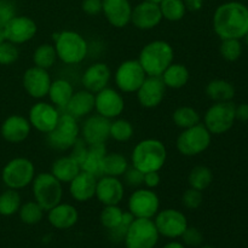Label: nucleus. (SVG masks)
Segmentation results:
<instances>
[{
    "instance_id": "obj_45",
    "label": "nucleus",
    "mask_w": 248,
    "mask_h": 248,
    "mask_svg": "<svg viewBox=\"0 0 248 248\" xmlns=\"http://www.w3.org/2000/svg\"><path fill=\"white\" fill-rule=\"evenodd\" d=\"M202 191L194 188L186 189L182 196V202L188 210H198L202 205Z\"/></svg>"
},
{
    "instance_id": "obj_6",
    "label": "nucleus",
    "mask_w": 248,
    "mask_h": 248,
    "mask_svg": "<svg viewBox=\"0 0 248 248\" xmlns=\"http://www.w3.org/2000/svg\"><path fill=\"white\" fill-rule=\"evenodd\" d=\"M78 119L68 113L61 114L60 120L52 131L47 133V143L56 150H68L79 140L80 126Z\"/></svg>"
},
{
    "instance_id": "obj_52",
    "label": "nucleus",
    "mask_w": 248,
    "mask_h": 248,
    "mask_svg": "<svg viewBox=\"0 0 248 248\" xmlns=\"http://www.w3.org/2000/svg\"><path fill=\"white\" fill-rule=\"evenodd\" d=\"M235 118L240 121H248V104L244 103L235 107Z\"/></svg>"
},
{
    "instance_id": "obj_34",
    "label": "nucleus",
    "mask_w": 248,
    "mask_h": 248,
    "mask_svg": "<svg viewBox=\"0 0 248 248\" xmlns=\"http://www.w3.org/2000/svg\"><path fill=\"white\" fill-rule=\"evenodd\" d=\"M172 120L177 127L186 130V128L193 127V126L200 124V114L198 110L188 106H183L177 108L172 114Z\"/></svg>"
},
{
    "instance_id": "obj_10",
    "label": "nucleus",
    "mask_w": 248,
    "mask_h": 248,
    "mask_svg": "<svg viewBox=\"0 0 248 248\" xmlns=\"http://www.w3.org/2000/svg\"><path fill=\"white\" fill-rule=\"evenodd\" d=\"M235 106L232 102H216L203 116V126L211 135H222L234 126Z\"/></svg>"
},
{
    "instance_id": "obj_3",
    "label": "nucleus",
    "mask_w": 248,
    "mask_h": 248,
    "mask_svg": "<svg viewBox=\"0 0 248 248\" xmlns=\"http://www.w3.org/2000/svg\"><path fill=\"white\" fill-rule=\"evenodd\" d=\"M173 47L167 41L154 40L140 50L138 62L147 77H161L166 68L173 63Z\"/></svg>"
},
{
    "instance_id": "obj_56",
    "label": "nucleus",
    "mask_w": 248,
    "mask_h": 248,
    "mask_svg": "<svg viewBox=\"0 0 248 248\" xmlns=\"http://www.w3.org/2000/svg\"><path fill=\"white\" fill-rule=\"evenodd\" d=\"M145 1H150V2H155V4H160L162 0H145Z\"/></svg>"
},
{
    "instance_id": "obj_41",
    "label": "nucleus",
    "mask_w": 248,
    "mask_h": 248,
    "mask_svg": "<svg viewBox=\"0 0 248 248\" xmlns=\"http://www.w3.org/2000/svg\"><path fill=\"white\" fill-rule=\"evenodd\" d=\"M123 216L124 211L119 207V205L104 206L101 212V216H99V220H101V224L106 229L111 230L120 224Z\"/></svg>"
},
{
    "instance_id": "obj_28",
    "label": "nucleus",
    "mask_w": 248,
    "mask_h": 248,
    "mask_svg": "<svg viewBox=\"0 0 248 248\" xmlns=\"http://www.w3.org/2000/svg\"><path fill=\"white\" fill-rule=\"evenodd\" d=\"M81 172L80 164L72 156H62L55 160L51 166V173L61 182L69 183Z\"/></svg>"
},
{
    "instance_id": "obj_8",
    "label": "nucleus",
    "mask_w": 248,
    "mask_h": 248,
    "mask_svg": "<svg viewBox=\"0 0 248 248\" xmlns=\"http://www.w3.org/2000/svg\"><path fill=\"white\" fill-rule=\"evenodd\" d=\"M160 234L153 219L135 218L124 239L126 248H154Z\"/></svg>"
},
{
    "instance_id": "obj_44",
    "label": "nucleus",
    "mask_w": 248,
    "mask_h": 248,
    "mask_svg": "<svg viewBox=\"0 0 248 248\" xmlns=\"http://www.w3.org/2000/svg\"><path fill=\"white\" fill-rule=\"evenodd\" d=\"M135 217L131 215L130 212H124L123 219H121L120 224L118 227H115L114 229L109 230V237H110L111 241L114 242H121L124 241L126 236V232H127L128 228H130L131 223L133 222Z\"/></svg>"
},
{
    "instance_id": "obj_31",
    "label": "nucleus",
    "mask_w": 248,
    "mask_h": 248,
    "mask_svg": "<svg viewBox=\"0 0 248 248\" xmlns=\"http://www.w3.org/2000/svg\"><path fill=\"white\" fill-rule=\"evenodd\" d=\"M189 78H190V74H189L188 68L181 63H172L161 74L165 86L174 90L186 86L189 81Z\"/></svg>"
},
{
    "instance_id": "obj_1",
    "label": "nucleus",
    "mask_w": 248,
    "mask_h": 248,
    "mask_svg": "<svg viewBox=\"0 0 248 248\" xmlns=\"http://www.w3.org/2000/svg\"><path fill=\"white\" fill-rule=\"evenodd\" d=\"M213 29L220 39H242L248 31V7L239 1L219 5L213 15Z\"/></svg>"
},
{
    "instance_id": "obj_59",
    "label": "nucleus",
    "mask_w": 248,
    "mask_h": 248,
    "mask_svg": "<svg viewBox=\"0 0 248 248\" xmlns=\"http://www.w3.org/2000/svg\"><path fill=\"white\" fill-rule=\"evenodd\" d=\"M247 7H248V5H247Z\"/></svg>"
},
{
    "instance_id": "obj_21",
    "label": "nucleus",
    "mask_w": 248,
    "mask_h": 248,
    "mask_svg": "<svg viewBox=\"0 0 248 248\" xmlns=\"http://www.w3.org/2000/svg\"><path fill=\"white\" fill-rule=\"evenodd\" d=\"M124 183L118 177L102 176L97 179L96 198L102 205H119L123 201Z\"/></svg>"
},
{
    "instance_id": "obj_26",
    "label": "nucleus",
    "mask_w": 248,
    "mask_h": 248,
    "mask_svg": "<svg viewBox=\"0 0 248 248\" xmlns=\"http://www.w3.org/2000/svg\"><path fill=\"white\" fill-rule=\"evenodd\" d=\"M48 223L58 230H67L74 227L79 219L78 210L70 203L60 202L47 211Z\"/></svg>"
},
{
    "instance_id": "obj_25",
    "label": "nucleus",
    "mask_w": 248,
    "mask_h": 248,
    "mask_svg": "<svg viewBox=\"0 0 248 248\" xmlns=\"http://www.w3.org/2000/svg\"><path fill=\"white\" fill-rule=\"evenodd\" d=\"M68 184H69L70 195L78 202H86L96 195L97 178L91 173L81 171Z\"/></svg>"
},
{
    "instance_id": "obj_23",
    "label": "nucleus",
    "mask_w": 248,
    "mask_h": 248,
    "mask_svg": "<svg viewBox=\"0 0 248 248\" xmlns=\"http://www.w3.org/2000/svg\"><path fill=\"white\" fill-rule=\"evenodd\" d=\"M132 5L130 0H103L102 12L115 28H124L131 22Z\"/></svg>"
},
{
    "instance_id": "obj_36",
    "label": "nucleus",
    "mask_w": 248,
    "mask_h": 248,
    "mask_svg": "<svg viewBox=\"0 0 248 248\" xmlns=\"http://www.w3.org/2000/svg\"><path fill=\"white\" fill-rule=\"evenodd\" d=\"M56 61H57V53H56L55 46L51 44H41L33 53L34 65L43 69H50L55 65Z\"/></svg>"
},
{
    "instance_id": "obj_30",
    "label": "nucleus",
    "mask_w": 248,
    "mask_h": 248,
    "mask_svg": "<svg viewBox=\"0 0 248 248\" xmlns=\"http://www.w3.org/2000/svg\"><path fill=\"white\" fill-rule=\"evenodd\" d=\"M106 154L107 150L104 144L89 145L86 156H85L81 165H80L81 171L91 173L96 178L103 176V173H102V162H103V157Z\"/></svg>"
},
{
    "instance_id": "obj_14",
    "label": "nucleus",
    "mask_w": 248,
    "mask_h": 248,
    "mask_svg": "<svg viewBox=\"0 0 248 248\" xmlns=\"http://www.w3.org/2000/svg\"><path fill=\"white\" fill-rule=\"evenodd\" d=\"M60 116V111L53 104L38 102L29 110L28 120L31 127H34L39 132L47 135L57 125Z\"/></svg>"
},
{
    "instance_id": "obj_16",
    "label": "nucleus",
    "mask_w": 248,
    "mask_h": 248,
    "mask_svg": "<svg viewBox=\"0 0 248 248\" xmlns=\"http://www.w3.org/2000/svg\"><path fill=\"white\" fill-rule=\"evenodd\" d=\"M5 39L16 45L28 43L38 31L35 21L28 16H15L4 27Z\"/></svg>"
},
{
    "instance_id": "obj_24",
    "label": "nucleus",
    "mask_w": 248,
    "mask_h": 248,
    "mask_svg": "<svg viewBox=\"0 0 248 248\" xmlns=\"http://www.w3.org/2000/svg\"><path fill=\"white\" fill-rule=\"evenodd\" d=\"M110 77L111 73L108 65L106 63L97 62L90 65L85 70L81 78V82L85 90L92 92V93H97L101 90L108 87Z\"/></svg>"
},
{
    "instance_id": "obj_50",
    "label": "nucleus",
    "mask_w": 248,
    "mask_h": 248,
    "mask_svg": "<svg viewBox=\"0 0 248 248\" xmlns=\"http://www.w3.org/2000/svg\"><path fill=\"white\" fill-rule=\"evenodd\" d=\"M81 9L85 14L90 15V16H96L102 12L103 0H82Z\"/></svg>"
},
{
    "instance_id": "obj_11",
    "label": "nucleus",
    "mask_w": 248,
    "mask_h": 248,
    "mask_svg": "<svg viewBox=\"0 0 248 248\" xmlns=\"http://www.w3.org/2000/svg\"><path fill=\"white\" fill-rule=\"evenodd\" d=\"M127 206L135 218L153 219L160 211V199L153 189L140 188L131 194Z\"/></svg>"
},
{
    "instance_id": "obj_55",
    "label": "nucleus",
    "mask_w": 248,
    "mask_h": 248,
    "mask_svg": "<svg viewBox=\"0 0 248 248\" xmlns=\"http://www.w3.org/2000/svg\"><path fill=\"white\" fill-rule=\"evenodd\" d=\"M5 40H6V39H5L4 29H2V28H0V44H2V43H4Z\"/></svg>"
},
{
    "instance_id": "obj_57",
    "label": "nucleus",
    "mask_w": 248,
    "mask_h": 248,
    "mask_svg": "<svg viewBox=\"0 0 248 248\" xmlns=\"http://www.w3.org/2000/svg\"><path fill=\"white\" fill-rule=\"evenodd\" d=\"M245 38H246V43H247V45H248V31L246 33V35H245Z\"/></svg>"
},
{
    "instance_id": "obj_40",
    "label": "nucleus",
    "mask_w": 248,
    "mask_h": 248,
    "mask_svg": "<svg viewBox=\"0 0 248 248\" xmlns=\"http://www.w3.org/2000/svg\"><path fill=\"white\" fill-rule=\"evenodd\" d=\"M133 136V126L126 119H116L110 123V138L116 142H127Z\"/></svg>"
},
{
    "instance_id": "obj_39",
    "label": "nucleus",
    "mask_w": 248,
    "mask_h": 248,
    "mask_svg": "<svg viewBox=\"0 0 248 248\" xmlns=\"http://www.w3.org/2000/svg\"><path fill=\"white\" fill-rule=\"evenodd\" d=\"M44 208L34 201H28V202L21 205L18 211L19 219L27 225H34L38 224L39 222H41V219L44 218Z\"/></svg>"
},
{
    "instance_id": "obj_33",
    "label": "nucleus",
    "mask_w": 248,
    "mask_h": 248,
    "mask_svg": "<svg viewBox=\"0 0 248 248\" xmlns=\"http://www.w3.org/2000/svg\"><path fill=\"white\" fill-rule=\"evenodd\" d=\"M206 94L215 102H230L235 96V89L227 80L216 79L208 82Z\"/></svg>"
},
{
    "instance_id": "obj_5",
    "label": "nucleus",
    "mask_w": 248,
    "mask_h": 248,
    "mask_svg": "<svg viewBox=\"0 0 248 248\" xmlns=\"http://www.w3.org/2000/svg\"><path fill=\"white\" fill-rule=\"evenodd\" d=\"M31 191L34 200L44 208V211L51 210L62 201V183L51 172L36 174L31 182Z\"/></svg>"
},
{
    "instance_id": "obj_43",
    "label": "nucleus",
    "mask_w": 248,
    "mask_h": 248,
    "mask_svg": "<svg viewBox=\"0 0 248 248\" xmlns=\"http://www.w3.org/2000/svg\"><path fill=\"white\" fill-rule=\"evenodd\" d=\"M19 57V50L16 44L5 40L0 44V64L10 65L16 62Z\"/></svg>"
},
{
    "instance_id": "obj_47",
    "label": "nucleus",
    "mask_w": 248,
    "mask_h": 248,
    "mask_svg": "<svg viewBox=\"0 0 248 248\" xmlns=\"http://www.w3.org/2000/svg\"><path fill=\"white\" fill-rule=\"evenodd\" d=\"M182 239H183L184 245L190 247H198L202 244L203 236L201 234L200 230L195 227H188L186 229V232L182 235Z\"/></svg>"
},
{
    "instance_id": "obj_18",
    "label": "nucleus",
    "mask_w": 248,
    "mask_h": 248,
    "mask_svg": "<svg viewBox=\"0 0 248 248\" xmlns=\"http://www.w3.org/2000/svg\"><path fill=\"white\" fill-rule=\"evenodd\" d=\"M52 82L50 74L46 69L39 67H31L24 72L22 84L27 93L35 99H41L47 96L48 89Z\"/></svg>"
},
{
    "instance_id": "obj_4",
    "label": "nucleus",
    "mask_w": 248,
    "mask_h": 248,
    "mask_svg": "<svg viewBox=\"0 0 248 248\" xmlns=\"http://www.w3.org/2000/svg\"><path fill=\"white\" fill-rule=\"evenodd\" d=\"M57 58L65 64H79L86 58L89 45L81 34L64 31L53 35Z\"/></svg>"
},
{
    "instance_id": "obj_2",
    "label": "nucleus",
    "mask_w": 248,
    "mask_h": 248,
    "mask_svg": "<svg viewBox=\"0 0 248 248\" xmlns=\"http://www.w3.org/2000/svg\"><path fill=\"white\" fill-rule=\"evenodd\" d=\"M167 159V150L164 143L155 138H147L135 145L131 154L132 166L143 173L160 171Z\"/></svg>"
},
{
    "instance_id": "obj_20",
    "label": "nucleus",
    "mask_w": 248,
    "mask_h": 248,
    "mask_svg": "<svg viewBox=\"0 0 248 248\" xmlns=\"http://www.w3.org/2000/svg\"><path fill=\"white\" fill-rule=\"evenodd\" d=\"M166 86L161 77H147L137 90V99L144 108H156L164 101Z\"/></svg>"
},
{
    "instance_id": "obj_37",
    "label": "nucleus",
    "mask_w": 248,
    "mask_h": 248,
    "mask_svg": "<svg viewBox=\"0 0 248 248\" xmlns=\"http://www.w3.org/2000/svg\"><path fill=\"white\" fill-rule=\"evenodd\" d=\"M213 181V174L208 167L195 166L188 176V183L190 188L203 191L211 186Z\"/></svg>"
},
{
    "instance_id": "obj_54",
    "label": "nucleus",
    "mask_w": 248,
    "mask_h": 248,
    "mask_svg": "<svg viewBox=\"0 0 248 248\" xmlns=\"http://www.w3.org/2000/svg\"><path fill=\"white\" fill-rule=\"evenodd\" d=\"M162 248H186V246H184L182 242H178V241H171L169 242V244L165 245L164 247Z\"/></svg>"
},
{
    "instance_id": "obj_48",
    "label": "nucleus",
    "mask_w": 248,
    "mask_h": 248,
    "mask_svg": "<svg viewBox=\"0 0 248 248\" xmlns=\"http://www.w3.org/2000/svg\"><path fill=\"white\" fill-rule=\"evenodd\" d=\"M16 16V7L10 0H0V28H4L9 21Z\"/></svg>"
},
{
    "instance_id": "obj_13",
    "label": "nucleus",
    "mask_w": 248,
    "mask_h": 248,
    "mask_svg": "<svg viewBox=\"0 0 248 248\" xmlns=\"http://www.w3.org/2000/svg\"><path fill=\"white\" fill-rule=\"evenodd\" d=\"M147 78L138 60H128L121 63L115 72V84L124 93L137 92Z\"/></svg>"
},
{
    "instance_id": "obj_22",
    "label": "nucleus",
    "mask_w": 248,
    "mask_h": 248,
    "mask_svg": "<svg viewBox=\"0 0 248 248\" xmlns=\"http://www.w3.org/2000/svg\"><path fill=\"white\" fill-rule=\"evenodd\" d=\"M31 126L27 118L22 115H10L2 121L0 133L6 142L18 144L29 137Z\"/></svg>"
},
{
    "instance_id": "obj_29",
    "label": "nucleus",
    "mask_w": 248,
    "mask_h": 248,
    "mask_svg": "<svg viewBox=\"0 0 248 248\" xmlns=\"http://www.w3.org/2000/svg\"><path fill=\"white\" fill-rule=\"evenodd\" d=\"M73 94H74V89H73V85L68 80L56 79L55 81L51 82L47 96L50 98L51 103L56 108L64 110Z\"/></svg>"
},
{
    "instance_id": "obj_17",
    "label": "nucleus",
    "mask_w": 248,
    "mask_h": 248,
    "mask_svg": "<svg viewBox=\"0 0 248 248\" xmlns=\"http://www.w3.org/2000/svg\"><path fill=\"white\" fill-rule=\"evenodd\" d=\"M110 123L109 119L98 114L89 116L80 128L82 140L89 145L104 144L110 138Z\"/></svg>"
},
{
    "instance_id": "obj_32",
    "label": "nucleus",
    "mask_w": 248,
    "mask_h": 248,
    "mask_svg": "<svg viewBox=\"0 0 248 248\" xmlns=\"http://www.w3.org/2000/svg\"><path fill=\"white\" fill-rule=\"evenodd\" d=\"M128 169V161L120 153H107L102 162L103 176L121 177Z\"/></svg>"
},
{
    "instance_id": "obj_46",
    "label": "nucleus",
    "mask_w": 248,
    "mask_h": 248,
    "mask_svg": "<svg viewBox=\"0 0 248 248\" xmlns=\"http://www.w3.org/2000/svg\"><path fill=\"white\" fill-rule=\"evenodd\" d=\"M123 176L124 184L128 186L130 188H140V186H143V182H144V173L133 166H128V169L126 170Z\"/></svg>"
},
{
    "instance_id": "obj_42",
    "label": "nucleus",
    "mask_w": 248,
    "mask_h": 248,
    "mask_svg": "<svg viewBox=\"0 0 248 248\" xmlns=\"http://www.w3.org/2000/svg\"><path fill=\"white\" fill-rule=\"evenodd\" d=\"M220 55L229 62L239 60L242 53V46L239 39H223L220 44Z\"/></svg>"
},
{
    "instance_id": "obj_15",
    "label": "nucleus",
    "mask_w": 248,
    "mask_h": 248,
    "mask_svg": "<svg viewBox=\"0 0 248 248\" xmlns=\"http://www.w3.org/2000/svg\"><path fill=\"white\" fill-rule=\"evenodd\" d=\"M94 109L98 115L111 120L123 114L125 109V101L116 90L106 87L94 93Z\"/></svg>"
},
{
    "instance_id": "obj_38",
    "label": "nucleus",
    "mask_w": 248,
    "mask_h": 248,
    "mask_svg": "<svg viewBox=\"0 0 248 248\" xmlns=\"http://www.w3.org/2000/svg\"><path fill=\"white\" fill-rule=\"evenodd\" d=\"M162 18L170 22H178L186 16V5L183 0H162L159 4Z\"/></svg>"
},
{
    "instance_id": "obj_27",
    "label": "nucleus",
    "mask_w": 248,
    "mask_h": 248,
    "mask_svg": "<svg viewBox=\"0 0 248 248\" xmlns=\"http://www.w3.org/2000/svg\"><path fill=\"white\" fill-rule=\"evenodd\" d=\"M94 110V93L81 90V91L74 92L70 98L69 103L65 107V113L70 114L75 119L85 118L90 115Z\"/></svg>"
},
{
    "instance_id": "obj_49",
    "label": "nucleus",
    "mask_w": 248,
    "mask_h": 248,
    "mask_svg": "<svg viewBox=\"0 0 248 248\" xmlns=\"http://www.w3.org/2000/svg\"><path fill=\"white\" fill-rule=\"evenodd\" d=\"M70 149H72L70 156H72L73 159L77 160V161L81 165L82 160L85 159V156H86V154H87V150H89V144H87V143L85 142L82 138L81 140L79 138V140L74 143V145H73Z\"/></svg>"
},
{
    "instance_id": "obj_35",
    "label": "nucleus",
    "mask_w": 248,
    "mask_h": 248,
    "mask_svg": "<svg viewBox=\"0 0 248 248\" xmlns=\"http://www.w3.org/2000/svg\"><path fill=\"white\" fill-rule=\"evenodd\" d=\"M22 205L21 195L15 189L7 188L0 194V216L10 217L16 215Z\"/></svg>"
},
{
    "instance_id": "obj_9",
    "label": "nucleus",
    "mask_w": 248,
    "mask_h": 248,
    "mask_svg": "<svg viewBox=\"0 0 248 248\" xmlns=\"http://www.w3.org/2000/svg\"><path fill=\"white\" fill-rule=\"evenodd\" d=\"M211 145V133L201 124L182 131L176 142L177 150L184 156L202 154Z\"/></svg>"
},
{
    "instance_id": "obj_58",
    "label": "nucleus",
    "mask_w": 248,
    "mask_h": 248,
    "mask_svg": "<svg viewBox=\"0 0 248 248\" xmlns=\"http://www.w3.org/2000/svg\"><path fill=\"white\" fill-rule=\"evenodd\" d=\"M201 248H215V247H212V246H202Z\"/></svg>"
},
{
    "instance_id": "obj_12",
    "label": "nucleus",
    "mask_w": 248,
    "mask_h": 248,
    "mask_svg": "<svg viewBox=\"0 0 248 248\" xmlns=\"http://www.w3.org/2000/svg\"><path fill=\"white\" fill-rule=\"evenodd\" d=\"M154 218L155 227L159 234L167 239H178L189 227L188 219L184 213L176 208H166V210L159 211Z\"/></svg>"
},
{
    "instance_id": "obj_53",
    "label": "nucleus",
    "mask_w": 248,
    "mask_h": 248,
    "mask_svg": "<svg viewBox=\"0 0 248 248\" xmlns=\"http://www.w3.org/2000/svg\"><path fill=\"white\" fill-rule=\"evenodd\" d=\"M183 1L186 5V9L191 12L199 11L203 5V0H183Z\"/></svg>"
},
{
    "instance_id": "obj_19",
    "label": "nucleus",
    "mask_w": 248,
    "mask_h": 248,
    "mask_svg": "<svg viewBox=\"0 0 248 248\" xmlns=\"http://www.w3.org/2000/svg\"><path fill=\"white\" fill-rule=\"evenodd\" d=\"M162 21L159 4L143 0L132 9L131 23L140 31H149L159 26Z\"/></svg>"
},
{
    "instance_id": "obj_7",
    "label": "nucleus",
    "mask_w": 248,
    "mask_h": 248,
    "mask_svg": "<svg viewBox=\"0 0 248 248\" xmlns=\"http://www.w3.org/2000/svg\"><path fill=\"white\" fill-rule=\"evenodd\" d=\"M35 177L34 164L27 157H15L4 166L1 179L10 189L19 190L31 184Z\"/></svg>"
},
{
    "instance_id": "obj_51",
    "label": "nucleus",
    "mask_w": 248,
    "mask_h": 248,
    "mask_svg": "<svg viewBox=\"0 0 248 248\" xmlns=\"http://www.w3.org/2000/svg\"><path fill=\"white\" fill-rule=\"evenodd\" d=\"M160 182H161V176H160L159 171H153L144 173V182H143V184L148 189H155L156 186H159Z\"/></svg>"
}]
</instances>
